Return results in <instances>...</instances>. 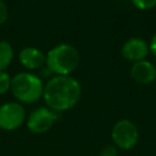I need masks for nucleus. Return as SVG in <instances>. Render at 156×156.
<instances>
[{
    "instance_id": "f257e3e1",
    "label": "nucleus",
    "mask_w": 156,
    "mask_h": 156,
    "mask_svg": "<svg viewBox=\"0 0 156 156\" xmlns=\"http://www.w3.org/2000/svg\"><path fill=\"white\" fill-rule=\"evenodd\" d=\"M82 95L80 83L69 76H54L44 85L43 98L48 107L63 112L74 107Z\"/></svg>"
},
{
    "instance_id": "f03ea898",
    "label": "nucleus",
    "mask_w": 156,
    "mask_h": 156,
    "mask_svg": "<svg viewBox=\"0 0 156 156\" xmlns=\"http://www.w3.org/2000/svg\"><path fill=\"white\" fill-rule=\"evenodd\" d=\"M48 69L56 76H68L79 65V52L71 44H58L51 48L46 54Z\"/></svg>"
},
{
    "instance_id": "7ed1b4c3",
    "label": "nucleus",
    "mask_w": 156,
    "mask_h": 156,
    "mask_svg": "<svg viewBox=\"0 0 156 156\" xmlns=\"http://www.w3.org/2000/svg\"><path fill=\"white\" fill-rule=\"evenodd\" d=\"M12 95L24 104H33L43 95L44 85L41 79L30 72H20L11 78Z\"/></svg>"
},
{
    "instance_id": "20e7f679",
    "label": "nucleus",
    "mask_w": 156,
    "mask_h": 156,
    "mask_svg": "<svg viewBox=\"0 0 156 156\" xmlns=\"http://www.w3.org/2000/svg\"><path fill=\"white\" fill-rule=\"evenodd\" d=\"M111 138L113 145L121 150L133 149L139 139V132L136 126L127 118L117 121L111 130Z\"/></svg>"
},
{
    "instance_id": "39448f33",
    "label": "nucleus",
    "mask_w": 156,
    "mask_h": 156,
    "mask_svg": "<svg viewBox=\"0 0 156 156\" xmlns=\"http://www.w3.org/2000/svg\"><path fill=\"white\" fill-rule=\"evenodd\" d=\"M58 119V113L49 107H38L32 111L27 118V128L33 134H44L51 129Z\"/></svg>"
},
{
    "instance_id": "423d86ee",
    "label": "nucleus",
    "mask_w": 156,
    "mask_h": 156,
    "mask_svg": "<svg viewBox=\"0 0 156 156\" xmlns=\"http://www.w3.org/2000/svg\"><path fill=\"white\" fill-rule=\"evenodd\" d=\"M26 121L24 107L16 101H10L0 105V128L4 130H15Z\"/></svg>"
},
{
    "instance_id": "0eeeda50",
    "label": "nucleus",
    "mask_w": 156,
    "mask_h": 156,
    "mask_svg": "<svg viewBox=\"0 0 156 156\" xmlns=\"http://www.w3.org/2000/svg\"><path fill=\"white\" fill-rule=\"evenodd\" d=\"M149 52V45L141 38H129L122 46V55L132 62L141 61Z\"/></svg>"
},
{
    "instance_id": "6e6552de",
    "label": "nucleus",
    "mask_w": 156,
    "mask_h": 156,
    "mask_svg": "<svg viewBox=\"0 0 156 156\" xmlns=\"http://www.w3.org/2000/svg\"><path fill=\"white\" fill-rule=\"evenodd\" d=\"M130 76L139 84H150L156 79V67L150 61L141 60L133 63Z\"/></svg>"
},
{
    "instance_id": "1a4fd4ad",
    "label": "nucleus",
    "mask_w": 156,
    "mask_h": 156,
    "mask_svg": "<svg viewBox=\"0 0 156 156\" xmlns=\"http://www.w3.org/2000/svg\"><path fill=\"white\" fill-rule=\"evenodd\" d=\"M18 58H20L21 65L23 67L28 68V69L40 68L45 63V61H46L45 55L38 48H34V46H26V48H23L20 51Z\"/></svg>"
},
{
    "instance_id": "9d476101",
    "label": "nucleus",
    "mask_w": 156,
    "mask_h": 156,
    "mask_svg": "<svg viewBox=\"0 0 156 156\" xmlns=\"http://www.w3.org/2000/svg\"><path fill=\"white\" fill-rule=\"evenodd\" d=\"M13 49L6 40H0V71H4L12 61Z\"/></svg>"
},
{
    "instance_id": "9b49d317",
    "label": "nucleus",
    "mask_w": 156,
    "mask_h": 156,
    "mask_svg": "<svg viewBox=\"0 0 156 156\" xmlns=\"http://www.w3.org/2000/svg\"><path fill=\"white\" fill-rule=\"evenodd\" d=\"M11 88V77L6 71H0V94H5Z\"/></svg>"
},
{
    "instance_id": "f8f14e48",
    "label": "nucleus",
    "mask_w": 156,
    "mask_h": 156,
    "mask_svg": "<svg viewBox=\"0 0 156 156\" xmlns=\"http://www.w3.org/2000/svg\"><path fill=\"white\" fill-rule=\"evenodd\" d=\"M132 2L139 10H150L156 6V0H132Z\"/></svg>"
},
{
    "instance_id": "ddd939ff",
    "label": "nucleus",
    "mask_w": 156,
    "mask_h": 156,
    "mask_svg": "<svg viewBox=\"0 0 156 156\" xmlns=\"http://www.w3.org/2000/svg\"><path fill=\"white\" fill-rule=\"evenodd\" d=\"M99 156H118V149L113 144H107L100 150Z\"/></svg>"
},
{
    "instance_id": "4468645a",
    "label": "nucleus",
    "mask_w": 156,
    "mask_h": 156,
    "mask_svg": "<svg viewBox=\"0 0 156 156\" xmlns=\"http://www.w3.org/2000/svg\"><path fill=\"white\" fill-rule=\"evenodd\" d=\"M9 17V9L4 0H0V24H2Z\"/></svg>"
},
{
    "instance_id": "2eb2a0df",
    "label": "nucleus",
    "mask_w": 156,
    "mask_h": 156,
    "mask_svg": "<svg viewBox=\"0 0 156 156\" xmlns=\"http://www.w3.org/2000/svg\"><path fill=\"white\" fill-rule=\"evenodd\" d=\"M149 50L152 52L154 56H156V34L151 38V41H150V45H149Z\"/></svg>"
}]
</instances>
